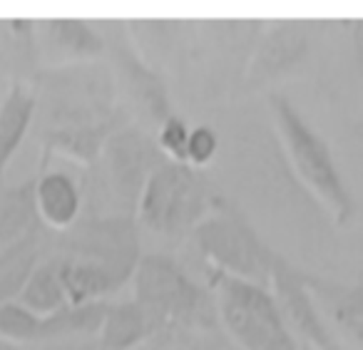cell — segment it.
I'll return each mask as SVG.
<instances>
[{"label": "cell", "instance_id": "1", "mask_svg": "<svg viewBox=\"0 0 363 350\" xmlns=\"http://www.w3.org/2000/svg\"><path fill=\"white\" fill-rule=\"evenodd\" d=\"M30 82L38 90L40 159L55 157L90 169L107 140L132 122L105 60L43 67Z\"/></svg>", "mask_w": 363, "mask_h": 350}, {"label": "cell", "instance_id": "2", "mask_svg": "<svg viewBox=\"0 0 363 350\" xmlns=\"http://www.w3.org/2000/svg\"><path fill=\"white\" fill-rule=\"evenodd\" d=\"M130 286L132 298L150 315L157 335L209 333L219 325L209 286L197 283V278L167 251L142 256Z\"/></svg>", "mask_w": 363, "mask_h": 350}, {"label": "cell", "instance_id": "3", "mask_svg": "<svg viewBox=\"0 0 363 350\" xmlns=\"http://www.w3.org/2000/svg\"><path fill=\"white\" fill-rule=\"evenodd\" d=\"M164 162L155 132L137 122L117 130L87 169V211L135 216L147 181Z\"/></svg>", "mask_w": 363, "mask_h": 350}, {"label": "cell", "instance_id": "4", "mask_svg": "<svg viewBox=\"0 0 363 350\" xmlns=\"http://www.w3.org/2000/svg\"><path fill=\"white\" fill-rule=\"evenodd\" d=\"M219 196L222 191H217L209 171L164 162L142 191L135 211L137 224L160 239L184 241L212 211Z\"/></svg>", "mask_w": 363, "mask_h": 350}, {"label": "cell", "instance_id": "5", "mask_svg": "<svg viewBox=\"0 0 363 350\" xmlns=\"http://www.w3.org/2000/svg\"><path fill=\"white\" fill-rule=\"evenodd\" d=\"M267 105L279 145H281L296 179L311 191V196L323 206V211L331 216L333 224H348L353 214V204L341 181V174L333 164L328 147L284 95L269 92Z\"/></svg>", "mask_w": 363, "mask_h": 350}, {"label": "cell", "instance_id": "6", "mask_svg": "<svg viewBox=\"0 0 363 350\" xmlns=\"http://www.w3.org/2000/svg\"><path fill=\"white\" fill-rule=\"evenodd\" d=\"M217 323L239 350H301L286 328L269 286L204 269Z\"/></svg>", "mask_w": 363, "mask_h": 350}, {"label": "cell", "instance_id": "7", "mask_svg": "<svg viewBox=\"0 0 363 350\" xmlns=\"http://www.w3.org/2000/svg\"><path fill=\"white\" fill-rule=\"evenodd\" d=\"M204 269L269 286L277 251L254 229L247 211L222 194L189 236Z\"/></svg>", "mask_w": 363, "mask_h": 350}, {"label": "cell", "instance_id": "8", "mask_svg": "<svg viewBox=\"0 0 363 350\" xmlns=\"http://www.w3.org/2000/svg\"><path fill=\"white\" fill-rule=\"evenodd\" d=\"M107 38V57L117 95L132 122L155 132L172 112H177L169 85L162 70L150 62L135 40L127 21H102Z\"/></svg>", "mask_w": 363, "mask_h": 350}, {"label": "cell", "instance_id": "9", "mask_svg": "<svg viewBox=\"0 0 363 350\" xmlns=\"http://www.w3.org/2000/svg\"><path fill=\"white\" fill-rule=\"evenodd\" d=\"M50 251L100 266L120 283V288L132 283V276L145 256L137 216L112 211H85L72 229L52 236Z\"/></svg>", "mask_w": 363, "mask_h": 350}, {"label": "cell", "instance_id": "10", "mask_svg": "<svg viewBox=\"0 0 363 350\" xmlns=\"http://www.w3.org/2000/svg\"><path fill=\"white\" fill-rule=\"evenodd\" d=\"M105 308L107 300L90 305H65L52 313H35L21 300H11L0 305V343L40 348L70 340H95Z\"/></svg>", "mask_w": 363, "mask_h": 350}, {"label": "cell", "instance_id": "11", "mask_svg": "<svg viewBox=\"0 0 363 350\" xmlns=\"http://www.w3.org/2000/svg\"><path fill=\"white\" fill-rule=\"evenodd\" d=\"M308 55L306 23L294 18L264 21L242 75V90H269L274 82L291 75Z\"/></svg>", "mask_w": 363, "mask_h": 350}, {"label": "cell", "instance_id": "12", "mask_svg": "<svg viewBox=\"0 0 363 350\" xmlns=\"http://www.w3.org/2000/svg\"><path fill=\"white\" fill-rule=\"evenodd\" d=\"M269 290L279 305L286 328L296 338L301 348L308 350H331V333L308 293L306 276L296 271L281 254H277L269 273Z\"/></svg>", "mask_w": 363, "mask_h": 350}, {"label": "cell", "instance_id": "13", "mask_svg": "<svg viewBox=\"0 0 363 350\" xmlns=\"http://www.w3.org/2000/svg\"><path fill=\"white\" fill-rule=\"evenodd\" d=\"M35 206L43 226L65 234L87 211V169L40 159L35 169Z\"/></svg>", "mask_w": 363, "mask_h": 350}, {"label": "cell", "instance_id": "14", "mask_svg": "<svg viewBox=\"0 0 363 350\" xmlns=\"http://www.w3.org/2000/svg\"><path fill=\"white\" fill-rule=\"evenodd\" d=\"M38 52L43 67H70L102 62L107 57V38L102 21L90 18H40Z\"/></svg>", "mask_w": 363, "mask_h": 350}, {"label": "cell", "instance_id": "15", "mask_svg": "<svg viewBox=\"0 0 363 350\" xmlns=\"http://www.w3.org/2000/svg\"><path fill=\"white\" fill-rule=\"evenodd\" d=\"M308 293L326 323L328 333L338 335L351 350H363V286L306 276Z\"/></svg>", "mask_w": 363, "mask_h": 350}, {"label": "cell", "instance_id": "16", "mask_svg": "<svg viewBox=\"0 0 363 350\" xmlns=\"http://www.w3.org/2000/svg\"><path fill=\"white\" fill-rule=\"evenodd\" d=\"M38 120V90L30 80H13L0 100V181L23 149Z\"/></svg>", "mask_w": 363, "mask_h": 350}, {"label": "cell", "instance_id": "17", "mask_svg": "<svg viewBox=\"0 0 363 350\" xmlns=\"http://www.w3.org/2000/svg\"><path fill=\"white\" fill-rule=\"evenodd\" d=\"M52 236V231L38 229L18 239L16 244L0 249V305L21 298L30 276L50 254Z\"/></svg>", "mask_w": 363, "mask_h": 350}, {"label": "cell", "instance_id": "18", "mask_svg": "<svg viewBox=\"0 0 363 350\" xmlns=\"http://www.w3.org/2000/svg\"><path fill=\"white\" fill-rule=\"evenodd\" d=\"M157 338L155 325H152L150 315L145 313L135 298L117 300L110 303L107 300L105 315H102L100 333H97L95 343L100 350H137L140 345L150 343Z\"/></svg>", "mask_w": 363, "mask_h": 350}, {"label": "cell", "instance_id": "19", "mask_svg": "<svg viewBox=\"0 0 363 350\" xmlns=\"http://www.w3.org/2000/svg\"><path fill=\"white\" fill-rule=\"evenodd\" d=\"M38 229L45 226L35 206V176L0 186V249L16 244L18 239Z\"/></svg>", "mask_w": 363, "mask_h": 350}, {"label": "cell", "instance_id": "20", "mask_svg": "<svg viewBox=\"0 0 363 350\" xmlns=\"http://www.w3.org/2000/svg\"><path fill=\"white\" fill-rule=\"evenodd\" d=\"M18 300L23 305H28L30 310H35V313H52V310H60L65 305H70L65 298L57 261L50 254L43 259V264L30 276V281H28V286L23 288Z\"/></svg>", "mask_w": 363, "mask_h": 350}, {"label": "cell", "instance_id": "21", "mask_svg": "<svg viewBox=\"0 0 363 350\" xmlns=\"http://www.w3.org/2000/svg\"><path fill=\"white\" fill-rule=\"evenodd\" d=\"M192 127L194 125H189L187 117L177 110V112H172V115L155 130L157 145H160L162 154H164L169 162H179V164H184V159H187V145H189V135H192Z\"/></svg>", "mask_w": 363, "mask_h": 350}, {"label": "cell", "instance_id": "22", "mask_svg": "<svg viewBox=\"0 0 363 350\" xmlns=\"http://www.w3.org/2000/svg\"><path fill=\"white\" fill-rule=\"evenodd\" d=\"M219 145H222V140H219L217 127L207 125V122L194 125L192 135H189L187 159H184V164L194 166V169L209 171L214 164V159L219 157Z\"/></svg>", "mask_w": 363, "mask_h": 350}, {"label": "cell", "instance_id": "23", "mask_svg": "<svg viewBox=\"0 0 363 350\" xmlns=\"http://www.w3.org/2000/svg\"><path fill=\"white\" fill-rule=\"evenodd\" d=\"M72 343L77 340H70V343H55V345H40V348H21V345H8V343H0L3 350H77Z\"/></svg>", "mask_w": 363, "mask_h": 350}, {"label": "cell", "instance_id": "24", "mask_svg": "<svg viewBox=\"0 0 363 350\" xmlns=\"http://www.w3.org/2000/svg\"><path fill=\"white\" fill-rule=\"evenodd\" d=\"M356 47H358V57H361V65H363V21L356 23Z\"/></svg>", "mask_w": 363, "mask_h": 350}, {"label": "cell", "instance_id": "25", "mask_svg": "<svg viewBox=\"0 0 363 350\" xmlns=\"http://www.w3.org/2000/svg\"><path fill=\"white\" fill-rule=\"evenodd\" d=\"M8 85H11V80H8L6 70H3V65H0V100H3V95H6Z\"/></svg>", "mask_w": 363, "mask_h": 350}, {"label": "cell", "instance_id": "26", "mask_svg": "<svg viewBox=\"0 0 363 350\" xmlns=\"http://www.w3.org/2000/svg\"><path fill=\"white\" fill-rule=\"evenodd\" d=\"M204 350H224V348H219V345H207Z\"/></svg>", "mask_w": 363, "mask_h": 350}]
</instances>
